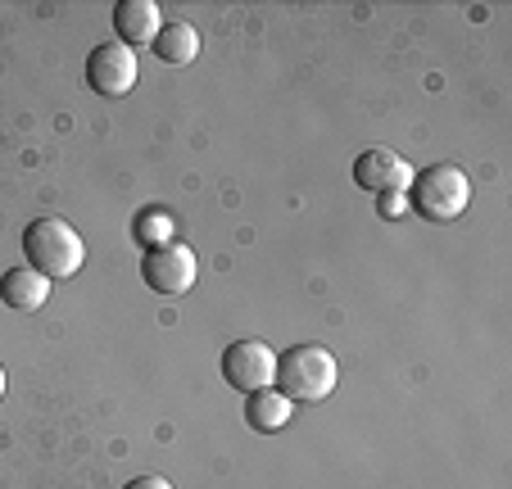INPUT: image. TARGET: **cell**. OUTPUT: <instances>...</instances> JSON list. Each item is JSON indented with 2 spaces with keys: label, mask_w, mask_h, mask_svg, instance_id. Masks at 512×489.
<instances>
[{
  "label": "cell",
  "mask_w": 512,
  "mask_h": 489,
  "mask_svg": "<svg viewBox=\"0 0 512 489\" xmlns=\"http://www.w3.org/2000/svg\"><path fill=\"white\" fill-rule=\"evenodd\" d=\"M377 209H381V218H399V213L408 209V191H386Z\"/></svg>",
  "instance_id": "4fadbf2b"
},
{
  "label": "cell",
  "mask_w": 512,
  "mask_h": 489,
  "mask_svg": "<svg viewBox=\"0 0 512 489\" xmlns=\"http://www.w3.org/2000/svg\"><path fill=\"white\" fill-rule=\"evenodd\" d=\"M136 240H141L145 250L173 245V218H168V213H141V218H136Z\"/></svg>",
  "instance_id": "7c38bea8"
},
{
  "label": "cell",
  "mask_w": 512,
  "mask_h": 489,
  "mask_svg": "<svg viewBox=\"0 0 512 489\" xmlns=\"http://www.w3.org/2000/svg\"><path fill=\"white\" fill-rule=\"evenodd\" d=\"M123 489H173V485H168L164 476H136V480H127Z\"/></svg>",
  "instance_id": "5bb4252c"
},
{
  "label": "cell",
  "mask_w": 512,
  "mask_h": 489,
  "mask_svg": "<svg viewBox=\"0 0 512 489\" xmlns=\"http://www.w3.org/2000/svg\"><path fill=\"white\" fill-rule=\"evenodd\" d=\"M195 272H200L195 254L186 245H177V240L164 245V250H145V259H141L145 286L159 290V295H186L195 286Z\"/></svg>",
  "instance_id": "8992f818"
},
{
  "label": "cell",
  "mask_w": 512,
  "mask_h": 489,
  "mask_svg": "<svg viewBox=\"0 0 512 489\" xmlns=\"http://www.w3.org/2000/svg\"><path fill=\"white\" fill-rule=\"evenodd\" d=\"M340 367L322 345H295L277 358V385L290 403H318L336 390Z\"/></svg>",
  "instance_id": "7a4b0ae2"
},
{
  "label": "cell",
  "mask_w": 512,
  "mask_h": 489,
  "mask_svg": "<svg viewBox=\"0 0 512 489\" xmlns=\"http://www.w3.org/2000/svg\"><path fill=\"white\" fill-rule=\"evenodd\" d=\"M159 28H164V14L155 0H118L114 5V32L123 46H155Z\"/></svg>",
  "instance_id": "ba28073f"
},
{
  "label": "cell",
  "mask_w": 512,
  "mask_h": 489,
  "mask_svg": "<svg viewBox=\"0 0 512 489\" xmlns=\"http://www.w3.org/2000/svg\"><path fill=\"white\" fill-rule=\"evenodd\" d=\"M5 385H10V381H5V367H0V399H5Z\"/></svg>",
  "instance_id": "9a60e30c"
},
{
  "label": "cell",
  "mask_w": 512,
  "mask_h": 489,
  "mask_svg": "<svg viewBox=\"0 0 512 489\" xmlns=\"http://www.w3.org/2000/svg\"><path fill=\"white\" fill-rule=\"evenodd\" d=\"M295 417V408H290V399L281 390H254L250 403H245V422L254 426V431H281V426Z\"/></svg>",
  "instance_id": "30bf717a"
},
{
  "label": "cell",
  "mask_w": 512,
  "mask_h": 489,
  "mask_svg": "<svg viewBox=\"0 0 512 489\" xmlns=\"http://www.w3.org/2000/svg\"><path fill=\"white\" fill-rule=\"evenodd\" d=\"M354 182L363 186V191H377V195L408 191V186H413V168H408L395 150H363L354 159Z\"/></svg>",
  "instance_id": "52a82bcc"
},
{
  "label": "cell",
  "mask_w": 512,
  "mask_h": 489,
  "mask_svg": "<svg viewBox=\"0 0 512 489\" xmlns=\"http://www.w3.org/2000/svg\"><path fill=\"white\" fill-rule=\"evenodd\" d=\"M0 299H5V308L37 313V308L50 299V281L32 268H10L5 277H0Z\"/></svg>",
  "instance_id": "9c48e42d"
},
{
  "label": "cell",
  "mask_w": 512,
  "mask_h": 489,
  "mask_svg": "<svg viewBox=\"0 0 512 489\" xmlns=\"http://www.w3.org/2000/svg\"><path fill=\"white\" fill-rule=\"evenodd\" d=\"M223 381L241 394L268 390L277 381V354L263 340H236L223 349Z\"/></svg>",
  "instance_id": "277c9868"
},
{
  "label": "cell",
  "mask_w": 512,
  "mask_h": 489,
  "mask_svg": "<svg viewBox=\"0 0 512 489\" xmlns=\"http://www.w3.org/2000/svg\"><path fill=\"white\" fill-rule=\"evenodd\" d=\"M136 55L132 46H123V41H105V46H96L87 55V87L96 91V96H127V91L136 87Z\"/></svg>",
  "instance_id": "5b68a950"
},
{
  "label": "cell",
  "mask_w": 512,
  "mask_h": 489,
  "mask_svg": "<svg viewBox=\"0 0 512 489\" xmlns=\"http://www.w3.org/2000/svg\"><path fill=\"white\" fill-rule=\"evenodd\" d=\"M23 254H28V268L41 272L46 281L78 277L82 263H87V245H82L78 227L64 218L28 222V231H23Z\"/></svg>",
  "instance_id": "6da1fadb"
},
{
  "label": "cell",
  "mask_w": 512,
  "mask_h": 489,
  "mask_svg": "<svg viewBox=\"0 0 512 489\" xmlns=\"http://www.w3.org/2000/svg\"><path fill=\"white\" fill-rule=\"evenodd\" d=\"M155 55L164 59V64H191L195 55H200V32L191 28V23H164L155 37Z\"/></svg>",
  "instance_id": "8fae6325"
},
{
  "label": "cell",
  "mask_w": 512,
  "mask_h": 489,
  "mask_svg": "<svg viewBox=\"0 0 512 489\" xmlns=\"http://www.w3.org/2000/svg\"><path fill=\"white\" fill-rule=\"evenodd\" d=\"M467 200H472V182H467V173L458 163H431V168H422L413 191H408V204L426 222H454L467 209Z\"/></svg>",
  "instance_id": "3957f363"
}]
</instances>
